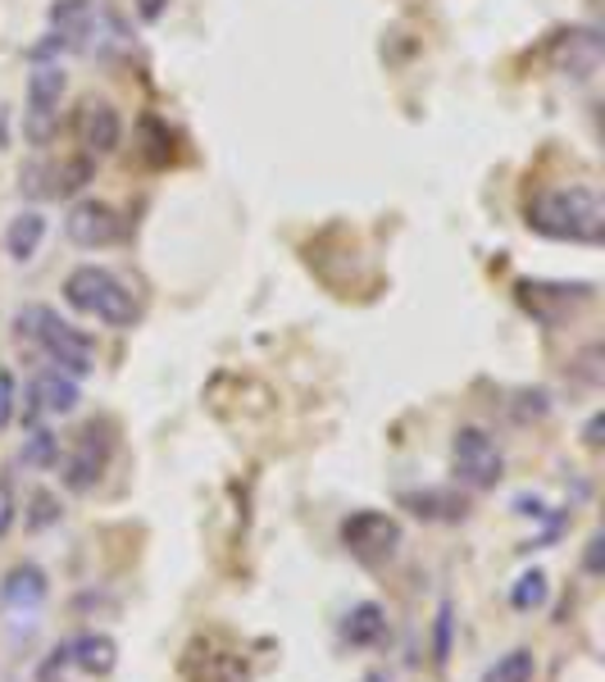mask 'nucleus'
I'll list each match as a JSON object with an SVG mask.
<instances>
[{"instance_id": "nucleus-1", "label": "nucleus", "mask_w": 605, "mask_h": 682, "mask_svg": "<svg viewBox=\"0 0 605 682\" xmlns=\"http://www.w3.org/2000/svg\"><path fill=\"white\" fill-rule=\"evenodd\" d=\"M528 227L551 242H574V246H601L605 242V201L596 187H555L528 205Z\"/></svg>"}, {"instance_id": "nucleus-2", "label": "nucleus", "mask_w": 605, "mask_h": 682, "mask_svg": "<svg viewBox=\"0 0 605 682\" xmlns=\"http://www.w3.org/2000/svg\"><path fill=\"white\" fill-rule=\"evenodd\" d=\"M14 332L23 341H36V347L46 351L51 369L68 373V377H87L96 369V347H92V337L78 332L73 323H64L51 306H23L14 315Z\"/></svg>"}, {"instance_id": "nucleus-3", "label": "nucleus", "mask_w": 605, "mask_h": 682, "mask_svg": "<svg viewBox=\"0 0 605 682\" xmlns=\"http://www.w3.org/2000/svg\"><path fill=\"white\" fill-rule=\"evenodd\" d=\"M64 300L78 315L105 323V328H132L137 323V300L132 291L109 274L100 264H78L68 278H64Z\"/></svg>"}, {"instance_id": "nucleus-4", "label": "nucleus", "mask_w": 605, "mask_h": 682, "mask_svg": "<svg viewBox=\"0 0 605 682\" xmlns=\"http://www.w3.org/2000/svg\"><path fill=\"white\" fill-rule=\"evenodd\" d=\"M450 469H456V478L469 491H491L506 478V455H501L497 441H491L487 428L465 424V428H456V437H450Z\"/></svg>"}, {"instance_id": "nucleus-5", "label": "nucleus", "mask_w": 605, "mask_h": 682, "mask_svg": "<svg viewBox=\"0 0 605 682\" xmlns=\"http://www.w3.org/2000/svg\"><path fill=\"white\" fill-rule=\"evenodd\" d=\"M337 537H342L347 555L360 560V564H388L401 546V523L383 510H355L342 519V528H337Z\"/></svg>"}, {"instance_id": "nucleus-6", "label": "nucleus", "mask_w": 605, "mask_h": 682, "mask_svg": "<svg viewBox=\"0 0 605 682\" xmlns=\"http://www.w3.org/2000/svg\"><path fill=\"white\" fill-rule=\"evenodd\" d=\"M109 455H115V437H109V428L105 424H87L78 437H73V450H68V460L60 469L64 491H73V497L96 491V482L109 469Z\"/></svg>"}, {"instance_id": "nucleus-7", "label": "nucleus", "mask_w": 605, "mask_h": 682, "mask_svg": "<svg viewBox=\"0 0 605 682\" xmlns=\"http://www.w3.org/2000/svg\"><path fill=\"white\" fill-rule=\"evenodd\" d=\"M514 291H519V306L546 328H560L579 306H587L596 296L592 283H528V278Z\"/></svg>"}, {"instance_id": "nucleus-8", "label": "nucleus", "mask_w": 605, "mask_h": 682, "mask_svg": "<svg viewBox=\"0 0 605 682\" xmlns=\"http://www.w3.org/2000/svg\"><path fill=\"white\" fill-rule=\"evenodd\" d=\"M64 233L73 246H83V251H105V246H119L124 233H128V223L115 205H105V201H78L68 210L64 219Z\"/></svg>"}, {"instance_id": "nucleus-9", "label": "nucleus", "mask_w": 605, "mask_h": 682, "mask_svg": "<svg viewBox=\"0 0 605 682\" xmlns=\"http://www.w3.org/2000/svg\"><path fill=\"white\" fill-rule=\"evenodd\" d=\"M23 424H36L42 414H73L83 401V387H78V377H68L60 369H46V373H36L32 383H28V396H23Z\"/></svg>"}, {"instance_id": "nucleus-10", "label": "nucleus", "mask_w": 605, "mask_h": 682, "mask_svg": "<svg viewBox=\"0 0 605 682\" xmlns=\"http://www.w3.org/2000/svg\"><path fill=\"white\" fill-rule=\"evenodd\" d=\"M601 32L596 28H570V32H560L555 36V46H551V64L555 73H564V78H574V83H587L592 73L601 68Z\"/></svg>"}, {"instance_id": "nucleus-11", "label": "nucleus", "mask_w": 605, "mask_h": 682, "mask_svg": "<svg viewBox=\"0 0 605 682\" xmlns=\"http://www.w3.org/2000/svg\"><path fill=\"white\" fill-rule=\"evenodd\" d=\"M78 141H83V156H92V160L115 156L119 141H124L119 109L109 105V100H87L83 114H78Z\"/></svg>"}, {"instance_id": "nucleus-12", "label": "nucleus", "mask_w": 605, "mask_h": 682, "mask_svg": "<svg viewBox=\"0 0 605 682\" xmlns=\"http://www.w3.org/2000/svg\"><path fill=\"white\" fill-rule=\"evenodd\" d=\"M51 596V578H46V568L42 564H14L6 578H0V605H6L10 615H32V610H42Z\"/></svg>"}, {"instance_id": "nucleus-13", "label": "nucleus", "mask_w": 605, "mask_h": 682, "mask_svg": "<svg viewBox=\"0 0 605 682\" xmlns=\"http://www.w3.org/2000/svg\"><path fill=\"white\" fill-rule=\"evenodd\" d=\"M401 510H410L424 523H465L469 519V501L450 487H424V491H401Z\"/></svg>"}, {"instance_id": "nucleus-14", "label": "nucleus", "mask_w": 605, "mask_h": 682, "mask_svg": "<svg viewBox=\"0 0 605 682\" xmlns=\"http://www.w3.org/2000/svg\"><path fill=\"white\" fill-rule=\"evenodd\" d=\"M64 647H68V669H78L87 678H109L119 664V641L109 632H78Z\"/></svg>"}, {"instance_id": "nucleus-15", "label": "nucleus", "mask_w": 605, "mask_h": 682, "mask_svg": "<svg viewBox=\"0 0 605 682\" xmlns=\"http://www.w3.org/2000/svg\"><path fill=\"white\" fill-rule=\"evenodd\" d=\"M342 641L351 651H373V647H383L388 641V610L378 600H360L347 610L342 619Z\"/></svg>"}, {"instance_id": "nucleus-16", "label": "nucleus", "mask_w": 605, "mask_h": 682, "mask_svg": "<svg viewBox=\"0 0 605 682\" xmlns=\"http://www.w3.org/2000/svg\"><path fill=\"white\" fill-rule=\"evenodd\" d=\"M42 242H46V219L36 214V210H23V214L10 219V227H6V255L14 264H28L36 251H42Z\"/></svg>"}, {"instance_id": "nucleus-17", "label": "nucleus", "mask_w": 605, "mask_h": 682, "mask_svg": "<svg viewBox=\"0 0 605 682\" xmlns=\"http://www.w3.org/2000/svg\"><path fill=\"white\" fill-rule=\"evenodd\" d=\"M68 92V73L60 64H36L28 73V109H46L60 114V100Z\"/></svg>"}, {"instance_id": "nucleus-18", "label": "nucleus", "mask_w": 605, "mask_h": 682, "mask_svg": "<svg viewBox=\"0 0 605 682\" xmlns=\"http://www.w3.org/2000/svg\"><path fill=\"white\" fill-rule=\"evenodd\" d=\"M92 19H96V0H55L51 6V28L78 51H83V36H87Z\"/></svg>"}, {"instance_id": "nucleus-19", "label": "nucleus", "mask_w": 605, "mask_h": 682, "mask_svg": "<svg viewBox=\"0 0 605 682\" xmlns=\"http://www.w3.org/2000/svg\"><path fill=\"white\" fill-rule=\"evenodd\" d=\"M92 178H96V160H92V156H73V160H64L60 169H51V196H55V201L78 196Z\"/></svg>"}, {"instance_id": "nucleus-20", "label": "nucleus", "mask_w": 605, "mask_h": 682, "mask_svg": "<svg viewBox=\"0 0 605 682\" xmlns=\"http://www.w3.org/2000/svg\"><path fill=\"white\" fill-rule=\"evenodd\" d=\"M546 600H551V578L542 574V568H528V574L514 578V587H510V605H514L519 615L542 610Z\"/></svg>"}, {"instance_id": "nucleus-21", "label": "nucleus", "mask_w": 605, "mask_h": 682, "mask_svg": "<svg viewBox=\"0 0 605 682\" xmlns=\"http://www.w3.org/2000/svg\"><path fill=\"white\" fill-rule=\"evenodd\" d=\"M533 678H538V660H533L528 647L506 651L497 664H487V673H482V682H533Z\"/></svg>"}, {"instance_id": "nucleus-22", "label": "nucleus", "mask_w": 605, "mask_h": 682, "mask_svg": "<svg viewBox=\"0 0 605 682\" xmlns=\"http://www.w3.org/2000/svg\"><path fill=\"white\" fill-rule=\"evenodd\" d=\"M60 519H64L60 497H55V491H46V487H36L28 497V505H23V528H28V533H46V528H55Z\"/></svg>"}, {"instance_id": "nucleus-23", "label": "nucleus", "mask_w": 605, "mask_h": 682, "mask_svg": "<svg viewBox=\"0 0 605 682\" xmlns=\"http://www.w3.org/2000/svg\"><path fill=\"white\" fill-rule=\"evenodd\" d=\"M19 465H23V469H55V465H60V437H55L51 428H36L32 437H23Z\"/></svg>"}, {"instance_id": "nucleus-24", "label": "nucleus", "mask_w": 605, "mask_h": 682, "mask_svg": "<svg viewBox=\"0 0 605 682\" xmlns=\"http://www.w3.org/2000/svg\"><path fill=\"white\" fill-rule=\"evenodd\" d=\"M450 632H456V605L442 600L437 605V619H433V664L437 669L450 660Z\"/></svg>"}, {"instance_id": "nucleus-25", "label": "nucleus", "mask_w": 605, "mask_h": 682, "mask_svg": "<svg viewBox=\"0 0 605 682\" xmlns=\"http://www.w3.org/2000/svg\"><path fill=\"white\" fill-rule=\"evenodd\" d=\"M60 128V114H46V109H23V137L28 146H51Z\"/></svg>"}, {"instance_id": "nucleus-26", "label": "nucleus", "mask_w": 605, "mask_h": 682, "mask_svg": "<svg viewBox=\"0 0 605 682\" xmlns=\"http://www.w3.org/2000/svg\"><path fill=\"white\" fill-rule=\"evenodd\" d=\"M514 401H519V405H514V419H519V424H533V419H546V414H551V392H542V387L519 392Z\"/></svg>"}, {"instance_id": "nucleus-27", "label": "nucleus", "mask_w": 605, "mask_h": 682, "mask_svg": "<svg viewBox=\"0 0 605 682\" xmlns=\"http://www.w3.org/2000/svg\"><path fill=\"white\" fill-rule=\"evenodd\" d=\"M19 187H23L28 196H51V169L46 164H28L19 173Z\"/></svg>"}, {"instance_id": "nucleus-28", "label": "nucleus", "mask_w": 605, "mask_h": 682, "mask_svg": "<svg viewBox=\"0 0 605 682\" xmlns=\"http://www.w3.org/2000/svg\"><path fill=\"white\" fill-rule=\"evenodd\" d=\"M583 574L587 578H601L605 574V533H592L587 546H583Z\"/></svg>"}, {"instance_id": "nucleus-29", "label": "nucleus", "mask_w": 605, "mask_h": 682, "mask_svg": "<svg viewBox=\"0 0 605 682\" xmlns=\"http://www.w3.org/2000/svg\"><path fill=\"white\" fill-rule=\"evenodd\" d=\"M14 401H19L14 373H10V369H0V433H6V428H10V419H14Z\"/></svg>"}, {"instance_id": "nucleus-30", "label": "nucleus", "mask_w": 605, "mask_h": 682, "mask_svg": "<svg viewBox=\"0 0 605 682\" xmlns=\"http://www.w3.org/2000/svg\"><path fill=\"white\" fill-rule=\"evenodd\" d=\"M64 669H68V647H55V651L46 656V664L36 669V682H60Z\"/></svg>"}, {"instance_id": "nucleus-31", "label": "nucleus", "mask_w": 605, "mask_h": 682, "mask_svg": "<svg viewBox=\"0 0 605 682\" xmlns=\"http://www.w3.org/2000/svg\"><path fill=\"white\" fill-rule=\"evenodd\" d=\"M14 523V497H10V478H0V537L10 533Z\"/></svg>"}, {"instance_id": "nucleus-32", "label": "nucleus", "mask_w": 605, "mask_h": 682, "mask_svg": "<svg viewBox=\"0 0 605 682\" xmlns=\"http://www.w3.org/2000/svg\"><path fill=\"white\" fill-rule=\"evenodd\" d=\"M596 360H601V347H587V351H583V360H579V364H583L579 373L587 377V383H592V387L601 383V369H596Z\"/></svg>"}, {"instance_id": "nucleus-33", "label": "nucleus", "mask_w": 605, "mask_h": 682, "mask_svg": "<svg viewBox=\"0 0 605 682\" xmlns=\"http://www.w3.org/2000/svg\"><path fill=\"white\" fill-rule=\"evenodd\" d=\"M601 433H605V414H592V419H587V428H583V441H587V446L596 450V446L605 441Z\"/></svg>"}, {"instance_id": "nucleus-34", "label": "nucleus", "mask_w": 605, "mask_h": 682, "mask_svg": "<svg viewBox=\"0 0 605 682\" xmlns=\"http://www.w3.org/2000/svg\"><path fill=\"white\" fill-rule=\"evenodd\" d=\"M514 514H528V519H546V510H542V501H538V497H519V501H514Z\"/></svg>"}, {"instance_id": "nucleus-35", "label": "nucleus", "mask_w": 605, "mask_h": 682, "mask_svg": "<svg viewBox=\"0 0 605 682\" xmlns=\"http://www.w3.org/2000/svg\"><path fill=\"white\" fill-rule=\"evenodd\" d=\"M164 6H169V0H137V14H141L146 23H156V19L164 14Z\"/></svg>"}]
</instances>
